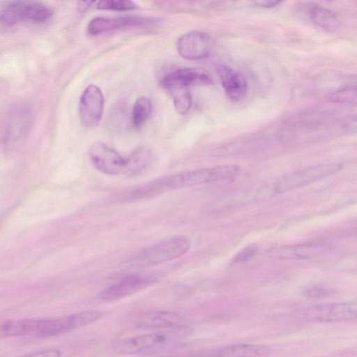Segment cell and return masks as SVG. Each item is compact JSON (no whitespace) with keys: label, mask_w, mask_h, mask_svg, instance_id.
Listing matches in <instances>:
<instances>
[{"label":"cell","mask_w":357,"mask_h":357,"mask_svg":"<svg viewBox=\"0 0 357 357\" xmlns=\"http://www.w3.org/2000/svg\"><path fill=\"white\" fill-rule=\"evenodd\" d=\"M190 246V241L185 236L169 237L139 251L133 257L132 262L142 267L161 264L183 255Z\"/></svg>","instance_id":"cell-4"},{"label":"cell","mask_w":357,"mask_h":357,"mask_svg":"<svg viewBox=\"0 0 357 357\" xmlns=\"http://www.w3.org/2000/svg\"><path fill=\"white\" fill-rule=\"evenodd\" d=\"M294 11L302 20L326 31H334L340 24L335 13L313 2L296 3Z\"/></svg>","instance_id":"cell-11"},{"label":"cell","mask_w":357,"mask_h":357,"mask_svg":"<svg viewBox=\"0 0 357 357\" xmlns=\"http://www.w3.org/2000/svg\"><path fill=\"white\" fill-rule=\"evenodd\" d=\"M61 351L57 349H47L19 357H61Z\"/></svg>","instance_id":"cell-26"},{"label":"cell","mask_w":357,"mask_h":357,"mask_svg":"<svg viewBox=\"0 0 357 357\" xmlns=\"http://www.w3.org/2000/svg\"><path fill=\"white\" fill-rule=\"evenodd\" d=\"M165 89L171 94L175 109L180 114H186L192 106V96L189 87L172 85Z\"/></svg>","instance_id":"cell-19"},{"label":"cell","mask_w":357,"mask_h":357,"mask_svg":"<svg viewBox=\"0 0 357 357\" xmlns=\"http://www.w3.org/2000/svg\"><path fill=\"white\" fill-rule=\"evenodd\" d=\"M268 349L261 345L236 344L218 349L214 357H256L264 354Z\"/></svg>","instance_id":"cell-18"},{"label":"cell","mask_w":357,"mask_h":357,"mask_svg":"<svg viewBox=\"0 0 357 357\" xmlns=\"http://www.w3.org/2000/svg\"><path fill=\"white\" fill-rule=\"evenodd\" d=\"M333 101L345 103H353L356 100V90L355 87L345 86L337 89L331 94Z\"/></svg>","instance_id":"cell-23"},{"label":"cell","mask_w":357,"mask_h":357,"mask_svg":"<svg viewBox=\"0 0 357 357\" xmlns=\"http://www.w3.org/2000/svg\"><path fill=\"white\" fill-rule=\"evenodd\" d=\"M181 316L171 311H153L142 315L137 321L141 328H169L177 326Z\"/></svg>","instance_id":"cell-16"},{"label":"cell","mask_w":357,"mask_h":357,"mask_svg":"<svg viewBox=\"0 0 357 357\" xmlns=\"http://www.w3.org/2000/svg\"><path fill=\"white\" fill-rule=\"evenodd\" d=\"M220 83L227 96L233 102L242 100L246 94L247 82L238 71L226 65L218 67Z\"/></svg>","instance_id":"cell-14"},{"label":"cell","mask_w":357,"mask_h":357,"mask_svg":"<svg viewBox=\"0 0 357 357\" xmlns=\"http://www.w3.org/2000/svg\"><path fill=\"white\" fill-rule=\"evenodd\" d=\"M213 79L208 71L200 68H182L167 74L160 84L163 88L172 85L187 87L195 85H210Z\"/></svg>","instance_id":"cell-13"},{"label":"cell","mask_w":357,"mask_h":357,"mask_svg":"<svg viewBox=\"0 0 357 357\" xmlns=\"http://www.w3.org/2000/svg\"><path fill=\"white\" fill-rule=\"evenodd\" d=\"M89 158L93 165L107 175L132 176L130 156L123 157L107 144L97 142L89 149Z\"/></svg>","instance_id":"cell-5"},{"label":"cell","mask_w":357,"mask_h":357,"mask_svg":"<svg viewBox=\"0 0 357 357\" xmlns=\"http://www.w3.org/2000/svg\"><path fill=\"white\" fill-rule=\"evenodd\" d=\"M241 171L237 165H224L175 173L142 184L130 191L126 199L154 197L178 189L233 178Z\"/></svg>","instance_id":"cell-1"},{"label":"cell","mask_w":357,"mask_h":357,"mask_svg":"<svg viewBox=\"0 0 357 357\" xmlns=\"http://www.w3.org/2000/svg\"><path fill=\"white\" fill-rule=\"evenodd\" d=\"M190 333L188 327L176 326L164 331L120 340L114 344V349L116 353L121 354L155 351L187 337Z\"/></svg>","instance_id":"cell-3"},{"label":"cell","mask_w":357,"mask_h":357,"mask_svg":"<svg viewBox=\"0 0 357 357\" xmlns=\"http://www.w3.org/2000/svg\"><path fill=\"white\" fill-rule=\"evenodd\" d=\"M342 167V164L337 163L317 165L289 173L276 183L275 191L281 193L303 187L330 176Z\"/></svg>","instance_id":"cell-6"},{"label":"cell","mask_w":357,"mask_h":357,"mask_svg":"<svg viewBox=\"0 0 357 357\" xmlns=\"http://www.w3.org/2000/svg\"><path fill=\"white\" fill-rule=\"evenodd\" d=\"M158 19L143 16H125L119 17H97L92 19L87 26V33L96 36L107 32L128 27L152 24Z\"/></svg>","instance_id":"cell-9"},{"label":"cell","mask_w":357,"mask_h":357,"mask_svg":"<svg viewBox=\"0 0 357 357\" xmlns=\"http://www.w3.org/2000/svg\"><path fill=\"white\" fill-rule=\"evenodd\" d=\"M95 3L93 1H78L77 10L79 13H84Z\"/></svg>","instance_id":"cell-28"},{"label":"cell","mask_w":357,"mask_h":357,"mask_svg":"<svg viewBox=\"0 0 357 357\" xmlns=\"http://www.w3.org/2000/svg\"><path fill=\"white\" fill-rule=\"evenodd\" d=\"M326 250L327 247L321 243H304L275 248L269 254L283 259H304L321 255Z\"/></svg>","instance_id":"cell-15"},{"label":"cell","mask_w":357,"mask_h":357,"mask_svg":"<svg viewBox=\"0 0 357 357\" xmlns=\"http://www.w3.org/2000/svg\"><path fill=\"white\" fill-rule=\"evenodd\" d=\"M136 4L128 0H102L97 3L96 8L100 10H129L135 8Z\"/></svg>","instance_id":"cell-22"},{"label":"cell","mask_w":357,"mask_h":357,"mask_svg":"<svg viewBox=\"0 0 357 357\" xmlns=\"http://www.w3.org/2000/svg\"><path fill=\"white\" fill-rule=\"evenodd\" d=\"M211 46L210 36L201 31H191L184 33L176 43L178 54L188 60H198L207 56Z\"/></svg>","instance_id":"cell-10"},{"label":"cell","mask_w":357,"mask_h":357,"mask_svg":"<svg viewBox=\"0 0 357 357\" xmlns=\"http://www.w3.org/2000/svg\"><path fill=\"white\" fill-rule=\"evenodd\" d=\"M21 1L10 2L2 10L0 20L6 26H13L20 21Z\"/></svg>","instance_id":"cell-21"},{"label":"cell","mask_w":357,"mask_h":357,"mask_svg":"<svg viewBox=\"0 0 357 357\" xmlns=\"http://www.w3.org/2000/svg\"><path fill=\"white\" fill-rule=\"evenodd\" d=\"M102 315L98 310H89L68 315L12 320L6 322L1 331L6 336L47 338L67 333L92 324Z\"/></svg>","instance_id":"cell-2"},{"label":"cell","mask_w":357,"mask_h":357,"mask_svg":"<svg viewBox=\"0 0 357 357\" xmlns=\"http://www.w3.org/2000/svg\"><path fill=\"white\" fill-rule=\"evenodd\" d=\"M305 318L321 321H342L355 319L356 302L322 303L309 306L302 312Z\"/></svg>","instance_id":"cell-7"},{"label":"cell","mask_w":357,"mask_h":357,"mask_svg":"<svg viewBox=\"0 0 357 357\" xmlns=\"http://www.w3.org/2000/svg\"><path fill=\"white\" fill-rule=\"evenodd\" d=\"M104 107V96L100 89L89 84L82 93L79 102V114L82 123L86 128H94L101 121Z\"/></svg>","instance_id":"cell-8"},{"label":"cell","mask_w":357,"mask_h":357,"mask_svg":"<svg viewBox=\"0 0 357 357\" xmlns=\"http://www.w3.org/2000/svg\"><path fill=\"white\" fill-rule=\"evenodd\" d=\"M52 15L53 10L45 4L37 1H21L20 21L43 23Z\"/></svg>","instance_id":"cell-17"},{"label":"cell","mask_w":357,"mask_h":357,"mask_svg":"<svg viewBox=\"0 0 357 357\" xmlns=\"http://www.w3.org/2000/svg\"><path fill=\"white\" fill-rule=\"evenodd\" d=\"M333 294V290L324 287H312L304 291V294L309 298H323Z\"/></svg>","instance_id":"cell-25"},{"label":"cell","mask_w":357,"mask_h":357,"mask_svg":"<svg viewBox=\"0 0 357 357\" xmlns=\"http://www.w3.org/2000/svg\"><path fill=\"white\" fill-rule=\"evenodd\" d=\"M281 3L280 1L275 0H259L255 1V3L259 7L270 8H273Z\"/></svg>","instance_id":"cell-27"},{"label":"cell","mask_w":357,"mask_h":357,"mask_svg":"<svg viewBox=\"0 0 357 357\" xmlns=\"http://www.w3.org/2000/svg\"><path fill=\"white\" fill-rule=\"evenodd\" d=\"M153 281L154 278L151 276L132 273L106 288L100 293V297L102 300L107 301L121 299L146 287Z\"/></svg>","instance_id":"cell-12"},{"label":"cell","mask_w":357,"mask_h":357,"mask_svg":"<svg viewBox=\"0 0 357 357\" xmlns=\"http://www.w3.org/2000/svg\"><path fill=\"white\" fill-rule=\"evenodd\" d=\"M152 111L150 100L146 97L138 98L132 107V123L136 128H140L146 121Z\"/></svg>","instance_id":"cell-20"},{"label":"cell","mask_w":357,"mask_h":357,"mask_svg":"<svg viewBox=\"0 0 357 357\" xmlns=\"http://www.w3.org/2000/svg\"><path fill=\"white\" fill-rule=\"evenodd\" d=\"M258 252V248L255 245H248L239 251L231 259L232 264L243 262L252 258Z\"/></svg>","instance_id":"cell-24"}]
</instances>
